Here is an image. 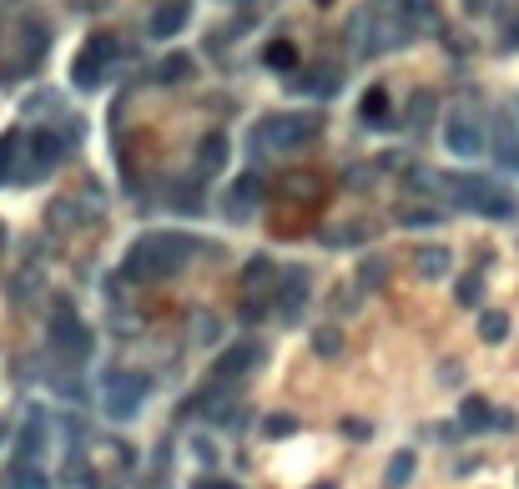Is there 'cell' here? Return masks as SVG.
<instances>
[{"instance_id": "obj_24", "label": "cell", "mask_w": 519, "mask_h": 489, "mask_svg": "<svg viewBox=\"0 0 519 489\" xmlns=\"http://www.w3.org/2000/svg\"><path fill=\"white\" fill-rule=\"evenodd\" d=\"M187 66H192L187 56H167V61L157 66V81H162V87H177V81L187 76Z\"/></svg>"}, {"instance_id": "obj_38", "label": "cell", "mask_w": 519, "mask_h": 489, "mask_svg": "<svg viewBox=\"0 0 519 489\" xmlns=\"http://www.w3.org/2000/svg\"><path fill=\"white\" fill-rule=\"evenodd\" d=\"M318 489H333V484H318Z\"/></svg>"}, {"instance_id": "obj_34", "label": "cell", "mask_w": 519, "mask_h": 489, "mask_svg": "<svg viewBox=\"0 0 519 489\" xmlns=\"http://www.w3.org/2000/svg\"><path fill=\"white\" fill-rule=\"evenodd\" d=\"M504 46H519V21L509 25V36H504Z\"/></svg>"}, {"instance_id": "obj_27", "label": "cell", "mask_w": 519, "mask_h": 489, "mask_svg": "<svg viewBox=\"0 0 519 489\" xmlns=\"http://www.w3.org/2000/svg\"><path fill=\"white\" fill-rule=\"evenodd\" d=\"M494 152H499V162H504V167H519V137H509V131H499Z\"/></svg>"}, {"instance_id": "obj_30", "label": "cell", "mask_w": 519, "mask_h": 489, "mask_svg": "<svg viewBox=\"0 0 519 489\" xmlns=\"http://www.w3.org/2000/svg\"><path fill=\"white\" fill-rule=\"evenodd\" d=\"M383 283V262H368L363 268V288H379Z\"/></svg>"}, {"instance_id": "obj_3", "label": "cell", "mask_w": 519, "mask_h": 489, "mask_svg": "<svg viewBox=\"0 0 519 489\" xmlns=\"http://www.w3.org/2000/svg\"><path fill=\"white\" fill-rule=\"evenodd\" d=\"M443 187H454V202L459 207H469V212H479V218H494V222H504V218H514V192H504L499 182H484V177H439Z\"/></svg>"}, {"instance_id": "obj_9", "label": "cell", "mask_w": 519, "mask_h": 489, "mask_svg": "<svg viewBox=\"0 0 519 489\" xmlns=\"http://www.w3.org/2000/svg\"><path fill=\"white\" fill-rule=\"evenodd\" d=\"M262 363V348L258 343H232L222 359L212 363V383H228V379H242V373H252Z\"/></svg>"}, {"instance_id": "obj_25", "label": "cell", "mask_w": 519, "mask_h": 489, "mask_svg": "<svg viewBox=\"0 0 519 489\" xmlns=\"http://www.w3.org/2000/svg\"><path fill=\"white\" fill-rule=\"evenodd\" d=\"M292 429H298L292 413H268V419H262V434H268V439H288Z\"/></svg>"}, {"instance_id": "obj_23", "label": "cell", "mask_w": 519, "mask_h": 489, "mask_svg": "<svg viewBox=\"0 0 519 489\" xmlns=\"http://www.w3.org/2000/svg\"><path fill=\"white\" fill-rule=\"evenodd\" d=\"M338 348H343L338 328H313V353L318 359H338Z\"/></svg>"}, {"instance_id": "obj_12", "label": "cell", "mask_w": 519, "mask_h": 489, "mask_svg": "<svg viewBox=\"0 0 519 489\" xmlns=\"http://www.w3.org/2000/svg\"><path fill=\"white\" fill-rule=\"evenodd\" d=\"M182 25H187V0H167V5H157V11H152L147 31H152V36H162V41H167V36H177Z\"/></svg>"}, {"instance_id": "obj_5", "label": "cell", "mask_w": 519, "mask_h": 489, "mask_svg": "<svg viewBox=\"0 0 519 489\" xmlns=\"http://www.w3.org/2000/svg\"><path fill=\"white\" fill-rule=\"evenodd\" d=\"M51 348L56 353H66V359H86L91 353V333H86V323L76 318V308H56L51 313Z\"/></svg>"}, {"instance_id": "obj_28", "label": "cell", "mask_w": 519, "mask_h": 489, "mask_svg": "<svg viewBox=\"0 0 519 489\" xmlns=\"http://www.w3.org/2000/svg\"><path fill=\"white\" fill-rule=\"evenodd\" d=\"M268 308H272V303H268V298H242V308H238V318H242V323H258V318H262V313H268Z\"/></svg>"}, {"instance_id": "obj_17", "label": "cell", "mask_w": 519, "mask_h": 489, "mask_svg": "<svg viewBox=\"0 0 519 489\" xmlns=\"http://www.w3.org/2000/svg\"><path fill=\"white\" fill-rule=\"evenodd\" d=\"M413 272L419 278H443L449 272V248H419L413 252Z\"/></svg>"}, {"instance_id": "obj_26", "label": "cell", "mask_w": 519, "mask_h": 489, "mask_svg": "<svg viewBox=\"0 0 519 489\" xmlns=\"http://www.w3.org/2000/svg\"><path fill=\"white\" fill-rule=\"evenodd\" d=\"M268 66H278V71H292V66H298V51H292V41H272V46H268Z\"/></svg>"}, {"instance_id": "obj_7", "label": "cell", "mask_w": 519, "mask_h": 489, "mask_svg": "<svg viewBox=\"0 0 519 489\" xmlns=\"http://www.w3.org/2000/svg\"><path fill=\"white\" fill-rule=\"evenodd\" d=\"M443 147L454 157H479L489 147V137H484V127H479V117L474 111H454L449 117V127H443Z\"/></svg>"}, {"instance_id": "obj_4", "label": "cell", "mask_w": 519, "mask_h": 489, "mask_svg": "<svg viewBox=\"0 0 519 489\" xmlns=\"http://www.w3.org/2000/svg\"><path fill=\"white\" fill-rule=\"evenodd\" d=\"M111 61H117V36H111V31H97L86 46H81L76 66H71V81H76L81 91H97L101 81H107Z\"/></svg>"}, {"instance_id": "obj_16", "label": "cell", "mask_w": 519, "mask_h": 489, "mask_svg": "<svg viewBox=\"0 0 519 489\" xmlns=\"http://www.w3.org/2000/svg\"><path fill=\"white\" fill-rule=\"evenodd\" d=\"M399 5H403V15H409L413 36H419V31H439V5H433V0H399Z\"/></svg>"}, {"instance_id": "obj_13", "label": "cell", "mask_w": 519, "mask_h": 489, "mask_svg": "<svg viewBox=\"0 0 519 489\" xmlns=\"http://www.w3.org/2000/svg\"><path fill=\"white\" fill-rule=\"evenodd\" d=\"M459 424H464L469 434H484V429L494 424V409H489L484 393H469V399L459 403Z\"/></svg>"}, {"instance_id": "obj_22", "label": "cell", "mask_w": 519, "mask_h": 489, "mask_svg": "<svg viewBox=\"0 0 519 489\" xmlns=\"http://www.w3.org/2000/svg\"><path fill=\"white\" fill-rule=\"evenodd\" d=\"M11 484L15 489H51V484H46V474L36 469V459H21V464L11 469Z\"/></svg>"}, {"instance_id": "obj_35", "label": "cell", "mask_w": 519, "mask_h": 489, "mask_svg": "<svg viewBox=\"0 0 519 489\" xmlns=\"http://www.w3.org/2000/svg\"><path fill=\"white\" fill-rule=\"evenodd\" d=\"M318 5H333V0H318Z\"/></svg>"}, {"instance_id": "obj_21", "label": "cell", "mask_w": 519, "mask_h": 489, "mask_svg": "<svg viewBox=\"0 0 519 489\" xmlns=\"http://www.w3.org/2000/svg\"><path fill=\"white\" fill-rule=\"evenodd\" d=\"M15 157H21V137L5 131V137H0V182H11L15 177Z\"/></svg>"}, {"instance_id": "obj_1", "label": "cell", "mask_w": 519, "mask_h": 489, "mask_svg": "<svg viewBox=\"0 0 519 489\" xmlns=\"http://www.w3.org/2000/svg\"><path fill=\"white\" fill-rule=\"evenodd\" d=\"M192 258V242L182 238V232H147V238L131 242L127 252V278L131 283H162V278H172L182 262Z\"/></svg>"}, {"instance_id": "obj_2", "label": "cell", "mask_w": 519, "mask_h": 489, "mask_svg": "<svg viewBox=\"0 0 519 489\" xmlns=\"http://www.w3.org/2000/svg\"><path fill=\"white\" fill-rule=\"evenodd\" d=\"M318 131H323V117L318 111H272L268 121L252 127V152H292V147L313 142Z\"/></svg>"}, {"instance_id": "obj_14", "label": "cell", "mask_w": 519, "mask_h": 489, "mask_svg": "<svg viewBox=\"0 0 519 489\" xmlns=\"http://www.w3.org/2000/svg\"><path fill=\"white\" fill-rule=\"evenodd\" d=\"M252 207H258V177H238L228 192V218H248Z\"/></svg>"}, {"instance_id": "obj_31", "label": "cell", "mask_w": 519, "mask_h": 489, "mask_svg": "<svg viewBox=\"0 0 519 489\" xmlns=\"http://www.w3.org/2000/svg\"><path fill=\"white\" fill-rule=\"evenodd\" d=\"M399 222H413V228H419V222H439V212H399Z\"/></svg>"}, {"instance_id": "obj_10", "label": "cell", "mask_w": 519, "mask_h": 489, "mask_svg": "<svg viewBox=\"0 0 519 489\" xmlns=\"http://www.w3.org/2000/svg\"><path fill=\"white\" fill-rule=\"evenodd\" d=\"M66 152V137H56V131H36L31 137V177H46L56 162H61Z\"/></svg>"}, {"instance_id": "obj_33", "label": "cell", "mask_w": 519, "mask_h": 489, "mask_svg": "<svg viewBox=\"0 0 519 489\" xmlns=\"http://www.w3.org/2000/svg\"><path fill=\"white\" fill-rule=\"evenodd\" d=\"M343 434H348V439H368V424H353V419H348Z\"/></svg>"}, {"instance_id": "obj_8", "label": "cell", "mask_w": 519, "mask_h": 489, "mask_svg": "<svg viewBox=\"0 0 519 489\" xmlns=\"http://www.w3.org/2000/svg\"><path fill=\"white\" fill-rule=\"evenodd\" d=\"M303 298H308V268H288L278 283H272V303H278V313L288 318V323L303 313Z\"/></svg>"}, {"instance_id": "obj_19", "label": "cell", "mask_w": 519, "mask_h": 489, "mask_svg": "<svg viewBox=\"0 0 519 489\" xmlns=\"http://www.w3.org/2000/svg\"><path fill=\"white\" fill-rule=\"evenodd\" d=\"M479 338H484V343H504L509 338V313H499V308L479 313Z\"/></svg>"}, {"instance_id": "obj_18", "label": "cell", "mask_w": 519, "mask_h": 489, "mask_svg": "<svg viewBox=\"0 0 519 489\" xmlns=\"http://www.w3.org/2000/svg\"><path fill=\"white\" fill-rule=\"evenodd\" d=\"M413 464H419V459H413V449H399V454L389 459V469H383V489H403L413 479Z\"/></svg>"}, {"instance_id": "obj_32", "label": "cell", "mask_w": 519, "mask_h": 489, "mask_svg": "<svg viewBox=\"0 0 519 489\" xmlns=\"http://www.w3.org/2000/svg\"><path fill=\"white\" fill-rule=\"evenodd\" d=\"M192 489H238V484H232V479H197Z\"/></svg>"}, {"instance_id": "obj_20", "label": "cell", "mask_w": 519, "mask_h": 489, "mask_svg": "<svg viewBox=\"0 0 519 489\" xmlns=\"http://www.w3.org/2000/svg\"><path fill=\"white\" fill-rule=\"evenodd\" d=\"M363 121H368V127H383V121H389V91H383V87H373L363 97Z\"/></svg>"}, {"instance_id": "obj_29", "label": "cell", "mask_w": 519, "mask_h": 489, "mask_svg": "<svg viewBox=\"0 0 519 489\" xmlns=\"http://www.w3.org/2000/svg\"><path fill=\"white\" fill-rule=\"evenodd\" d=\"M479 288H484L479 278H464V283H459V303H464V308H474V303H479Z\"/></svg>"}, {"instance_id": "obj_11", "label": "cell", "mask_w": 519, "mask_h": 489, "mask_svg": "<svg viewBox=\"0 0 519 489\" xmlns=\"http://www.w3.org/2000/svg\"><path fill=\"white\" fill-rule=\"evenodd\" d=\"M272 283H278V268L268 258H252L248 272H242V298H268L272 303Z\"/></svg>"}, {"instance_id": "obj_6", "label": "cell", "mask_w": 519, "mask_h": 489, "mask_svg": "<svg viewBox=\"0 0 519 489\" xmlns=\"http://www.w3.org/2000/svg\"><path fill=\"white\" fill-rule=\"evenodd\" d=\"M141 399H147V373H107V413L111 419H131V413L141 409Z\"/></svg>"}, {"instance_id": "obj_15", "label": "cell", "mask_w": 519, "mask_h": 489, "mask_svg": "<svg viewBox=\"0 0 519 489\" xmlns=\"http://www.w3.org/2000/svg\"><path fill=\"white\" fill-rule=\"evenodd\" d=\"M222 162H228V137L212 131V137H202V147H197V167H202V172H222Z\"/></svg>"}, {"instance_id": "obj_36", "label": "cell", "mask_w": 519, "mask_h": 489, "mask_svg": "<svg viewBox=\"0 0 519 489\" xmlns=\"http://www.w3.org/2000/svg\"><path fill=\"white\" fill-rule=\"evenodd\" d=\"M0 242H5V228H0Z\"/></svg>"}, {"instance_id": "obj_37", "label": "cell", "mask_w": 519, "mask_h": 489, "mask_svg": "<svg viewBox=\"0 0 519 489\" xmlns=\"http://www.w3.org/2000/svg\"><path fill=\"white\" fill-rule=\"evenodd\" d=\"M0 439H5V424H0Z\"/></svg>"}]
</instances>
